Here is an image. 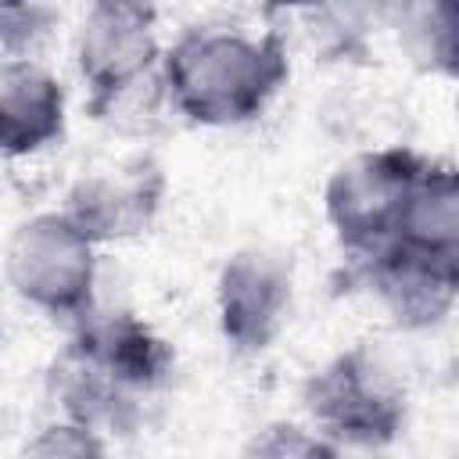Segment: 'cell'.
I'll return each mask as SVG.
<instances>
[{"mask_svg":"<svg viewBox=\"0 0 459 459\" xmlns=\"http://www.w3.org/2000/svg\"><path fill=\"white\" fill-rule=\"evenodd\" d=\"M240 459H341V448L305 423L273 420L251 434Z\"/></svg>","mask_w":459,"mask_h":459,"instance_id":"cell-14","label":"cell"},{"mask_svg":"<svg viewBox=\"0 0 459 459\" xmlns=\"http://www.w3.org/2000/svg\"><path fill=\"white\" fill-rule=\"evenodd\" d=\"M18 459H108V448L104 434L68 420H54L25 441Z\"/></svg>","mask_w":459,"mask_h":459,"instance_id":"cell-16","label":"cell"},{"mask_svg":"<svg viewBox=\"0 0 459 459\" xmlns=\"http://www.w3.org/2000/svg\"><path fill=\"white\" fill-rule=\"evenodd\" d=\"M394 244H405L430 258L459 262V176L448 161H423L405 197Z\"/></svg>","mask_w":459,"mask_h":459,"instance_id":"cell-12","label":"cell"},{"mask_svg":"<svg viewBox=\"0 0 459 459\" xmlns=\"http://www.w3.org/2000/svg\"><path fill=\"white\" fill-rule=\"evenodd\" d=\"M294 305L290 255L251 244L237 247L215 276V316L222 341L240 355L265 351L287 326Z\"/></svg>","mask_w":459,"mask_h":459,"instance_id":"cell-6","label":"cell"},{"mask_svg":"<svg viewBox=\"0 0 459 459\" xmlns=\"http://www.w3.org/2000/svg\"><path fill=\"white\" fill-rule=\"evenodd\" d=\"M57 18L50 4H0V65L32 61Z\"/></svg>","mask_w":459,"mask_h":459,"instance_id":"cell-15","label":"cell"},{"mask_svg":"<svg viewBox=\"0 0 459 459\" xmlns=\"http://www.w3.org/2000/svg\"><path fill=\"white\" fill-rule=\"evenodd\" d=\"M4 276L25 305L50 319L75 326L97 308V244L65 212L18 222L4 247Z\"/></svg>","mask_w":459,"mask_h":459,"instance_id":"cell-4","label":"cell"},{"mask_svg":"<svg viewBox=\"0 0 459 459\" xmlns=\"http://www.w3.org/2000/svg\"><path fill=\"white\" fill-rule=\"evenodd\" d=\"M65 136V86L39 61L0 65V158H29Z\"/></svg>","mask_w":459,"mask_h":459,"instance_id":"cell-11","label":"cell"},{"mask_svg":"<svg viewBox=\"0 0 459 459\" xmlns=\"http://www.w3.org/2000/svg\"><path fill=\"white\" fill-rule=\"evenodd\" d=\"M290 75L280 29L244 32L237 25H190L161 50L158 79L165 104L212 129L255 122Z\"/></svg>","mask_w":459,"mask_h":459,"instance_id":"cell-1","label":"cell"},{"mask_svg":"<svg viewBox=\"0 0 459 459\" xmlns=\"http://www.w3.org/2000/svg\"><path fill=\"white\" fill-rule=\"evenodd\" d=\"M47 394L61 420L97 434H129L140 420V398H133L75 333L47 366Z\"/></svg>","mask_w":459,"mask_h":459,"instance_id":"cell-9","label":"cell"},{"mask_svg":"<svg viewBox=\"0 0 459 459\" xmlns=\"http://www.w3.org/2000/svg\"><path fill=\"white\" fill-rule=\"evenodd\" d=\"M158 11L136 0H97L75 29V68L86 82V111L118 122L143 86L158 82Z\"/></svg>","mask_w":459,"mask_h":459,"instance_id":"cell-2","label":"cell"},{"mask_svg":"<svg viewBox=\"0 0 459 459\" xmlns=\"http://www.w3.org/2000/svg\"><path fill=\"white\" fill-rule=\"evenodd\" d=\"M301 402L312 430L330 437L337 448H384L402 434L409 412L405 384L366 344L323 362L305 380Z\"/></svg>","mask_w":459,"mask_h":459,"instance_id":"cell-3","label":"cell"},{"mask_svg":"<svg viewBox=\"0 0 459 459\" xmlns=\"http://www.w3.org/2000/svg\"><path fill=\"white\" fill-rule=\"evenodd\" d=\"M0 348H4V323H0Z\"/></svg>","mask_w":459,"mask_h":459,"instance_id":"cell-17","label":"cell"},{"mask_svg":"<svg viewBox=\"0 0 459 459\" xmlns=\"http://www.w3.org/2000/svg\"><path fill=\"white\" fill-rule=\"evenodd\" d=\"M72 333L111 369V377L133 394L151 398L161 391L172 377L176 355L172 344L140 316L133 312H90L82 323L72 326Z\"/></svg>","mask_w":459,"mask_h":459,"instance_id":"cell-10","label":"cell"},{"mask_svg":"<svg viewBox=\"0 0 459 459\" xmlns=\"http://www.w3.org/2000/svg\"><path fill=\"white\" fill-rule=\"evenodd\" d=\"M459 14L448 4L437 7H416L409 11L405 22V43L412 50V57L423 68H437L445 75L455 72V57H459Z\"/></svg>","mask_w":459,"mask_h":459,"instance_id":"cell-13","label":"cell"},{"mask_svg":"<svg viewBox=\"0 0 459 459\" xmlns=\"http://www.w3.org/2000/svg\"><path fill=\"white\" fill-rule=\"evenodd\" d=\"M355 273L398 330L445 323L459 298V262L430 258L405 244H387L373 258L355 262Z\"/></svg>","mask_w":459,"mask_h":459,"instance_id":"cell-8","label":"cell"},{"mask_svg":"<svg viewBox=\"0 0 459 459\" xmlns=\"http://www.w3.org/2000/svg\"><path fill=\"white\" fill-rule=\"evenodd\" d=\"M423 161L427 158L420 151L391 143L359 151L330 172L323 208L341 251L351 262H366L387 244H394L405 197Z\"/></svg>","mask_w":459,"mask_h":459,"instance_id":"cell-5","label":"cell"},{"mask_svg":"<svg viewBox=\"0 0 459 459\" xmlns=\"http://www.w3.org/2000/svg\"><path fill=\"white\" fill-rule=\"evenodd\" d=\"M165 169L154 154H129L82 172L65 197V215L97 244H122L147 233L165 204Z\"/></svg>","mask_w":459,"mask_h":459,"instance_id":"cell-7","label":"cell"}]
</instances>
